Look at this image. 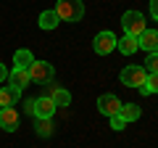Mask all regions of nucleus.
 <instances>
[{
	"instance_id": "nucleus-15",
	"label": "nucleus",
	"mask_w": 158,
	"mask_h": 148,
	"mask_svg": "<svg viewBox=\"0 0 158 148\" xmlns=\"http://www.w3.org/2000/svg\"><path fill=\"white\" fill-rule=\"evenodd\" d=\"M58 24H61V19H58L56 11H42L40 13V27L42 29H56Z\"/></svg>"
},
{
	"instance_id": "nucleus-12",
	"label": "nucleus",
	"mask_w": 158,
	"mask_h": 148,
	"mask_svg": "<svg viewBox=\"0 0 158 148\" xmlns=\"http://www.w3.org/2000/svg\"><path fill=\"white\" fill-rule=\"evenodd\" d=\"M19 98H21V90H16V87H11V85L0 87V108H6V106H16Z\"/></svg>"
},
{
	"instance_id": "nucleus-21",
	"label": "nucleus",
	"mask_w": 158,
	"mask_h": 148,
	"mask_svg": "<svg viewBox=\"0 0 158 148\" xmlns=\"http://www.w3.org/2000/svg\"><path fill=\"white\" fill-rule=\"evenodd\" d=\"M150 13H153V19L158 21V0H150Z\"/></svg>"
},
{
	"instance_id": "nucleus-1",
	"label": "nucleus",
	"mask_w": 158,
	"mask_h": 148,
	"mask_svg": "<svg viewBox=\"0 0 158 148\" xmlns=\"http://www.w3.org/2000/svg\"><path fill=\"white\" fill-rule=\"evenodd\" d=\"M56 13H58L61 21H79L85 16V3L82 0H58Z\"/></svg>"
},
{
	"instance_id": "nucleus-16",
	"label": "nucleus",
	"mask_w": 158,
	"mask_h": 148,
	"mask_svg": "<svg viewBox=\"0 0 158 148\" xmlns=\"http://www.w3.org/2000/svg\"><path fill=\"white\" fill-rule=\"evenodd\" d=\"M32 53L27 50V48H21V50H16V56H13V63H16V66H21V69H29L32 66Z\"/></svg>"
},
{
	"instance_id": "nucleus-5",
	"label": "nucleus",
	"mask_w": 158,
	"mask_h": 148,
	"mask_svg": "<svg viewBox=\"0 0 158 148\" xmlns=\"http://www.w3.org/2000/svg\"><path fill=\"white\" fill-rule=\"evenodd\" d=\"M92 48H95L98 56H108V53L116 48V34H113V32H100V34H95Z\"/></svg>"
},
{
	"instance_id": "nucleus-3",
	"label": "nucleus",
	"mask_w": 158,
	"mask_h": 148,
	"mask_svg": "<svg viewBox=\"0 0 158 148\" xmlns=\"http://www.w3.org/2000/svg\"><path fill=\"white\" fill-rule=\"evenodd\" d=\"M53 74H56V69L48 61H32V66H29V80L40 82V85H50Z\"/></svg>"
},
{
	"instance_id": "nucleus-13",
	"label": "nucleus",
	"mask_w": 158,
	"mask_h": 148,
	"mask_svg": "<svg viewBox=\"0 0 158 148\" xmlns=\"http://www.w3.org/2000/svg\"><path fill=\"white\" fill-rule=\"evenodd\" d=\"M140 106H137V103H121V108H118V116H121V119L127 122V124H129V122H135V119H140Z\"/></svg>"
},
{
	"instance_id": "nucleus-6",
	"label": "nucleus",
	"mask_w": 158,
	"mask_h": 148,
	"mask_svg": "<svg viewBox=\"0 0 158 148\" xmlns=\"http://www.w3.org/2000/svg\"><path fill=\"white\" fill-rule=\"evenodd\" d=\"M98 108H100V114H103V116H108V119H111V116H116V114H118L121 101H118L113 93H106V95L98 98Z\"/></svg>"
},
{
	"instance_id": "nucleus-9",
	"label": "nucleus",
	"mask_w": 158,
	"mask_h": 148,
	"mask_svg": "<svg viewBox=\"0 0 158 148\" xmlns=\"http://www.w3.org/2000/svg\"><path fill=\"white\" fill-rule=\"evenodd\" d=\"M29 69H21V66H13L11 72H8V85L16 87V90H24V87L29 85Z\"/></svg>"
},
{
	"instance_id": "nucleus-7",
	"label": "nucleus",
	"mask_w": 158,
	"mask_h": 148,
	"mask_svg": "<svg viewBox=\"0 0 158 148\" xmlns=\"http://www.w3.org/2000/svg\"><path fill=\"white\" fill-rule=\"evenodd\" d=\"M53 114H56V103H53L48 95H42V98H37V101H34L32 116H37V119H50Z\"/></svg>"
},
{
	"instance_id": "nucleus-22",
	"label": "nucleus",
	"mask_w": 158,
	"mask_h": 148,
	"mask_svg": "<svg viewBox=\"0 0 158 148\" xmlns=\"http://www.w3.org/2000/svg\"><path fill=\"white\" fill-rule=\"evenodd\" d=\"M6 77H8V72H6V63H0V82H6Z\"/></svg>"
},
{
	"instance_id": "nucleus-17",
	"label": "nucleus",
	"mask_w": 158,
	"mask_h": 148,
	"mask_svg": "<svg viewBox=\"0 0 158 148\" xmlns=\"http://www.w3.org/2000/svg\"><path fill=\"white\" fill-rule=\"evenodd\" d=\"M142 95H153V93H158V74H148L145 77V85L140 87Z\"/></svg>"
},
{
	"instance_id": "nucleus-4",
	"label": "nucleus",
	"mask_w": 158,
	"mask_h": 148,
	"mask_svg": "<svg viewBox=\"0 0 158 148\" xmlns=\"http://www.w3.org/2000/svg\"><path fill=\"white\" fill-rule=\"evenodd\" d=\"M145 77H148L145 66H127V69H121V85H127V87H137V90H140V87L145 85Z\"/></svg>"
},
{
	"instance_id": "nucleus-11",
	"label": "nucleus",
	"mask_w": 158,
	"mask_h": 148,
	"mask_svg": "<svg viewBox=\"0 0 158 148\" xmlns=\"http://www.w3.org/2000/svg\"><path fill=\"white\" fill-rule=\"evenodd\" d=\"M48 98L56 103V108H58V106H69V103H71V95H69V90H63V87H56V85L48 87Z\"/></svg>"
},
{
	"instance_id": "nucleus-10",
	"label": "nucleus",
	"mask_w": 158,
	"mask_h": 148,
	"mask_svg": "<svg viewBox=\"0 0 158 148\" xmlns=\"http://www.w3.org/2000/svg\"><path fill=\"white\" fill-rule=\"evenodd\" d=\"M137 45H140L142 50H148V53H156L158 50V32L156 29H145V32L137 37Z\"/></svg>"
},
{
	"instance_id": "nucleus-14",
	"label": "nucleus",
	"mask_w": 158,
	"mask_h": 148,
	"mask_svg": "<svg viewBox=\"0 0 158 148\" xmlns=\"http://www.w3.org/2000/svg\"><path fill=\"white\" fill-rule=\"evenodd\" d=\"M116 48L124 53V56H132V53L140 50V45H137V37H129V34H124L121 40H116Z\"/></svg>"
},
{
	"instance_id": "nucleus-18",
	"label": "nucleus",
	"mask_w": 158,
	"mask_h": 148,
	"mask_svg": "<svg viewBox=\"0 0 158 148\" xmlns=\"http://www.w3.org/2000/svg\"><path fill=\"white\" fill-rule=\"evenodd\" d=\"M37 135H40V137L53 135V122H50V119H37Z\"/></svg>"
},
{
	"instance_id": "nucleus-2",
	"label": "nucleus",
	"mask_w": 158,
	"mask_h": 148,
	"mask_svg": "<svg viewBox=\"0 0 158 148\" xmlns=\"http://www.w3.org/2000/svg\"><path fill=\"white\" fill-rule=\"evenodd\" d=\"M121 27H124V32L129 34V37H140L148 29V21H145V16H142L140 11H127L124 16H121Z\"/></svg>"
},
{
	"instance_id": "nucleus-8",
	"label": "nucleus",
	"mask_w": 158,
	"mask_h": 148,
	"mask_svg": "<svg viewBox=\"0 0 158 148\" xmlns=\"http://www.w3.org/2000/svg\"><path fill=\"white\" fill-rule=\"evenodd\" d=\"M0 127L6 132H13L19 130V111L13 106H6V108H0Z\"/></svg>"
},
{
	"instance_id": "nucleus-20",
	"label": "nucleus",
	"mask_w": 158,
	"mask_h": 148,
	"mask_svg": "<svg viewBox=\"0 0 158 148\" xmlns=\"http://www.w3.org/2000/svg\"><path fill=\"white\" fill-rule=\"evenodd\" d=\"M111 127H113V130L118 132V130H124V127H127V122H124V119H121V116L116 114V116H111Z\"/></svg>"
},
{
	"instance_id": "nucleus-19",
	"label": "nucleus",
	"mask_w": 158,
	"mask_h": 148,
	"mask_svg": "<svg viewBox=\"0 0 158 148\" xmlns=\"http://www.w3.org/2000/svg\"><path fill=\"white\" fill-rule=\"evenodd\" d=\"M145 72H148V74H158V50H156V53H148V58H145Z\"/></svg>"
}]
</instances>
